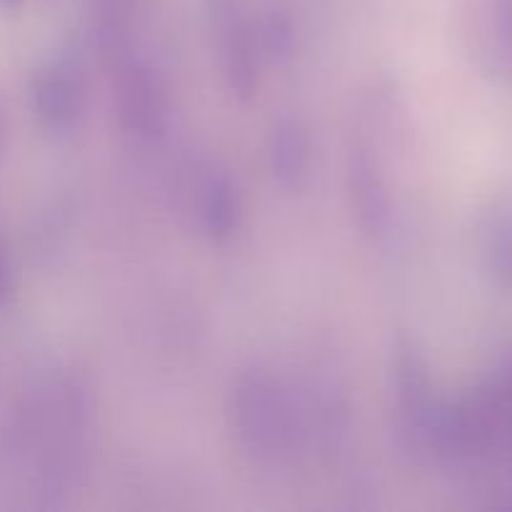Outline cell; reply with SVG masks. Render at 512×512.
I'll return each mask as SVG.
<instances>
[{"instance_id": "13", "label": "cell", "mask_w": 512, "mask_h": 512, "mask_svg": "<svg viewBox=\"0 0 512 512\" xmlns=\"http://www.w3.org/2000/svg\"><path fill=\"white\" fill-rule=\"evenodd\" d=\"M0 5H5V8H15V5H20V0H0Z\"/></svg>"}, {"instance_id": "2", "label": "cell", "mask_w": 512, "mask_h": 512, "mask_svg": "<svg viewBox=\"0 0 512 512\" xmlns=\"http://www.w3.org/2000/svg\"><path fill=\"white\" fill-rule=\"evenodd\" d=\"M118 115L125 130L140 135V138H155L165 128V90L160 78L145 60L120 58L118 63Z\"/></svg>"}, {"instance_id": "6", "label": "cell", "mask_w": 512, "mask_h": 512, "mask_svg": "<svg viewBox=\"0 0 512 512\" xmlns=\"http://www.w3.org/2000/svg\"><path fill=\"white\" fill-rule=\"evenodd\" d=\"M475 408L488 430L493 458L512 460V358L503 360L473 393Z\"/></svg>"}, {"instance_id": "4", "label": "cell", "mask_w": 512, "mask_h": 512, "mask_svg": "<svg viewBox=\"0 0 512 512\" xmlns=\"http://www.w3.org/2000/svg\"><path fill=\"white\" fill-rule=\"evenodd\" d=\"M210 10H213L215 33L220 40L218 45L225 80L238 98H250L255 85H258V80H255L258 65H255L253 35H250L248 23L240 15L235 0H210Z\"/></svg>"}, {"instance_id": "8", "label": "cell", "mask_w": 512, "mask_h": 512, "mask_svg": "<svg viewBox=\"0 0 512 512\" xmlns=\"http://www.w3.org/2000/svg\"><path fill=\"white\" fill-rule=\"evenodd\" d=\"M268 163L273 178L283 188H298L308 175L310 143L308 133L295 118H278L268 135Z\"/></svg>"}, {"instance_id": "9", "label": "cell", "mask_w": 512, "mask_h": 512, "mask_svg": "<svg viewBox=\"0 0 512 512\" xmlns=\"http://www.w3.org/2000/svg\"><path fill=\"white\" fill-rule=\"evenodd\" d=\"M483 268L500 288L512 290V208L495 205L485 210L475 230Z\"/></svg>"}, {"instance_id": "5", "label": "cell", "mask_w": 512, "mask_h": 512, "mask_svg": "<svg viewBox=\"0 0 512 512\" xmlns=\"http://www.w3.org/2000/svg\"><path fill=\"white\" fill-rule=\"evenodd\" d=\"M350 193H353V208L358 210V220L363 230L373 238H380L390 230V193L385 175L380 170L378 158H373V150L365 145L350 153Z\"/></svg>"}, {"instance_id": "10", "label": "cell", "mask_w": 512, "mask_h": 512, "mask_svg": "<svg viewBox=\"0 0 512 512\" xmlns=\"http://www.w3.org/2000/svg\"><path fill=\"white\" fill-rule=\"evenodd\" d=\"M200 223L208 238L225 240L240 223V193L228 173L213 170L200 185Z\"/></svg>"}, {"instance_id": "14", "label": "cell", "mask_w": 512, "mask_h": 512, "mask_svg": "<svg viewBox=\"0 0 512 512\" xmlns=\"http://www.w3.org/2000/svg\"><path fill=\"white\" fill-rule=\"evenodd\" d=\"M3 138H5V123H3V115H0V148H3Z\"/></svg>"}, {"instance_id": "3", "label": "cell", "mask_w": 512, "mask_h": 512, "mask_svg": "<svg viewBox=\"0 0 512 512\" xmlns=\"http://www.w3.org/2000/svg\"><path fill=\"white\" fill-rule=\"evenodd\" d=\"M83 73L65 55L53 58L33 78V110L50 130H70L83 110Z\"/></svg>"}, {"instance_id": "1", "label": "cell", "mask_w": 512, "mask_h": 512, "mask_svg": "<svg viewBox=\"0 0 512 512\" xmlns=\"http://www.w3.org/2000/svg\"><path fill=\"white\" fill-rule=\"evenodd\" d=\"M230 420L253 458L280 463L303 445L305 423L288 390L263 370L243 373L230 393Z\"/></svg>"}, {"instance_id": "7", "label": "cell", "mask_w": 512, "mask_h": 512, "mask_svg": "<svg viewBox=\"0 0 512 512\" xmlns=\"http://www.w3.org/2000/svg\"><path fill=\"white\" fill-rule=\"evenodd\" d=\"M475 50L485 73L512 78V0H485Z\"/></svg>"}, {"instance_id": "12", "label": "cell", "mask_w": 512, "mask_h": 512, "mask_svg": "<svg viewBox=\"0 0 512 512\" xmlns=\"http://www.w3.org/2000/svg\"><path fill=\"white\" fill-rule=\"evenodd\" d=\"M13 268H10L8 258L5 253L0 250V305L8 303L10 295H13Z\"/></svg>"}, {"instance_id": "11", "label": "cell", "mask_w": 512, "mask_h": 512, "mask_svg": "<svg viewBox=\"0 0 512 512\" xmlns=\"http://www.w3.org/2000/svg\"><path fill=\"white\" fill-rule=\"evenodd\" d=\"M260 35H263L268 53H285L290 48V40H293V28H290V20L285 15L273 13L260 28Z\"/></svg>"}]
</instances>
